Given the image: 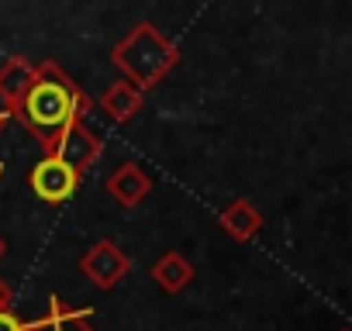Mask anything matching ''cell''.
I'll use <instances>...</instances> for the list:
<instances>
[{"label": "cell", "instance_id": "5bb4252c", "mask_svg": "<svg viewBox=\"0 0 352 331\" xmlns=\"http://www.w3.org/2000/svg\"><path fill=\"white\" fill-rule=\"evenodd\" d=\"M0 176H4V166H0ZM4 255H8V242L0 238V262H4Z\"/></svg>", "mask_w": 352, "mask_h": 331}, {"label": "cell", "instance_id": "5b68a950", "mask_svg": "<svg viewBox=\"0 0 352 331\" xmlns=\"http://www.w3.org/2000/svg\"><path fill=\"white\" fill-rule=\"evenodd\" d=\"M80 173L76 170H69L66 162H59V159H52V155H42L35 166H32V173H28V187H32V194L38 197V201H45V204H63V201H69L76 190H80Z\"/></svg>", "mask_w": 352, "mask_h": 331}, {"label": "cell", "instance_id": "8fae6325", "mask_svg": "<svg viewBox=\"0 0 352 331\" xmlns=\"http://www.w3.org/2000/svg\"><path fill=\"white\" fill-rule=\"evenodd\" d=\"M152 279L162 293H184L194 283V262L184 252H166L162 259L152 262Z\"/></svg>", "mask_w": 352, "mask_h": 331}, {"label": "cell", "instance_id": "277c9868", "mask_svg": "<svg viewBox=\"0 0 352 331\" xmlns=\"http://www.w3.org/2000/svg\"><path fill=\"white\" fill-rule=\"evenodd\" d=\"M80 273L97 286V290H114L128 273H131V259L124 255V249L111 238H100L94 242L83 259H80Z\"/></svg>", "mask_w": 352, "mask_h": 331}, {"label": "cell", "instance_id": "7a4b0ae2", "mask_svg": "<svg viewBox=\"0 0 352 331\" xmlns=\"http://www.w3.org/2000/svg\"><path fill=\"white\" fill-rule=\"evenodd\" d=\"M111 62L121 69V76L131 87L148 93L152 87H159L176 69V62H180V45H176L162 28H155L152 21H138L111 49Z\"/></svg>", "mask_w": 352, "mask_h": 331}, {"label": "cell", "instance_id": "30bf717a", "mask_svg": "<svg viewBox=\"0 0 352 331\" xmlns=\"http://www.w3.org/2000/svg\"><path fill=\"white\" fill-rule=\"evenodd\" d=\"M97 104H100V111H104L111 121L124 124V121H131V117L145 107V93H142L138 87H131L128 80H118V83H111V87L97 97Z\"/></svg>", "mask_w": 352, "mask_h": 331}, {"label": "cell", "instance_id": "3957f363", "mask_svg": "<svg viewBox=\"0 0 352 331\" xmlns=\"http://www.w3.org/2000/svg\"><path fill=\"white\" fill-rule=\"evenodd\" d=\"M45 155L66 162L69 170H76L80 176L90 170V166L104 155V138L97 131L87 128V121H73L66 131H59V138L45 148Z\"/></svg>", "mask_w": 352, "mask_h": 331}, {"label": "cell", "instance_id": "6da1fadb", "mask_svg": "<svg viewBox=\"0 0 352 331\" xmlns=\"http://www.w3.org/2000/svg\"><path fill=\"white\" fill-rule=\"evenodd\" d=\"M90 111H94V97L59 62L45 59L35 62V83L11 117L21 121L45 152L59 138V131H66L73 121H83Z\"/></svg>", "mask_w": 352, "mask_h": 331}, {"label": "cell", "instance_id": "9a60e30c", "mask_svg": "<svg viewBox=\"0 0 352 331\" xmlns=\"http://www.w3.org/2000/svg\"><path fill=\"white\" fill-rule=\"evenodd\" d=\"M4 124H8V111H0V131H4Z\"/></svg>", "mask_w": 352, "mask_h": 331}, {"label": "cell", "instance_id": "8992f818", "mask_svg": "<svg viewBox=\"0 0 352 331\" xmlns=\"http://www.w3.org/2000/svg\"><path fill=\"white\" fill-rule=\"evenodd\" d=\"M107 194L124 207V211H135L148 194H152V176L142 170V166H135V162H121L118 170L107 176Z\"/></svg>", "mask_w": 352, "mask_h": 331}, {"label": "cell", "instance_id": "ba28073f", "mask_svg": "<svg viewBox=\"0 0 352 331\" xmlns=\"http://www.w3.org/2000/svg\"><path fill=\"white\" fill-rule=\"evenodd\" d=\"M25 331H97L90 324V310H80L73 304H66L63 297H49V307L38 321H28Z\"/></svg>", "mask_w": 352, "mask_h": 331}, {"label": "cell", "instance_id": "4fadbf2b", "mask_svg": "<svg viewBox=\"0 0 352 331\" xmlns=\"http://www.w3.org/2000/svg\"><path fill=\"white\" fill-rule=\"evenodd\" d=\"M8 307H14V290L0 279V310H8Z\"/></svg>", "mask_w": 352, "mask_h": 331}, {"label": "cell", "instance_id": "9c48e42d", "mask_svg": "<svg viewBox=\"0 0 352 331\" xmlns=\"http://www.w3.org/2000/svg\"><path fill=\"white\" fill-rule=\"evenodd\" d=\"M218 225H221V231H225L228 238H235V242H249V238H256V235L263 231V211H259L252 201L235 197V201L218 214Z\"/></svg>", "mask_w": 352, "mask_h": 331}, {"label": "cell", "instance_id": "52a82bcc", "mask_svg": "<svg viewBox=\"0 0 352 331\" xmlns=\"http://www.w3.org/2000/svg\"><path fill=\"white\" fill-rule=\"evenodd\" d=\"M35 83V62L25 56H11L4 66H0V100H4L8 117L18 111V104L25 100V93Z\"/></svg>", "mask_w": 352, "mask_h": 331}, {"label": "cell", "instance_id": "7c38bea8", "mask_svg": "<svg viewBox=\"0 0 352 331\" xmlns=\"http://www.w3.org/2000/svg\"><path fill=\"white\" fill-rule=\"evenodd\" d=\"M25 328H28V321H25V317H18V310H14V307L0 310V331H25Z\"/></svg>", "mask_w": 352, "mask_h": 331}]
</instances>
